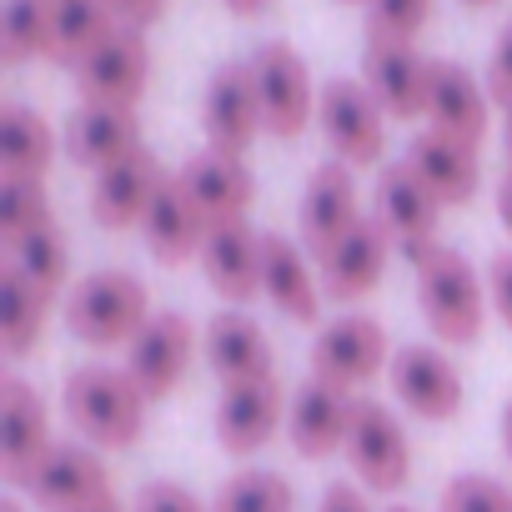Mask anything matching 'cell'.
Here are the masks:
<instances>
[{"label": "cell", "mask_w": 512, "mask_h": 512, "mask_svg": "<svg viewBox=\"0 0 512 512\" xmlns=\"http://www.w3.org/2000/svg\"><path fill=\"white\" fill-rule=\"evenodd\" d=\"M502 151H507V166H512V106H507V121H502Z\"/></svg>", "instance_id": "cell-46"}, {"label": "cell", "mask_w": 512, "mask_h": 512, "mask_svg": "<svg viewBox=\"0 0 512 512\" xmlns=\"http://www.w3.org/2000/svg\"><path fill=\"white\" fill-rule=\"evenodd\" d=\"M357 221H362V211H357V181H352V166H347V161H322V166L307 176L302 211H297V231H302L307 256L322 267L327 256L352 236Z\"/></svg>", "instance_id": "cell-11"}, {"label": "cell", "mask_w": 512, "mask_h": 512, "mask_svg": "<svg viewBox=\"0 0 512 512\" xmlns=\"http://www.w3.org/2000/svg\"><path fill=\"white\" fill-rule=\"evenodd\" d=\"M392 392L422 422H452L462 412V372L437 347H402L392 352Z\"/></svg>", "instance_id": "cell-16"}, {"label": "cell", "mask_w": 512, "mask_h": 512, "mask_svg": "<svg viewBox=\"0 0 512 512\" xmlns=\"http://www.w3.org/2000/svg\"><path fill=\"white\" fill-rule=\"evenodd\" d=\"M116 26H126L116 0H56V51H51V61L76 71Z\"/></svg>", "instance_id": "cell-30"}, {"label": "cell", "mask_w": 512, "mask_h": 512, "mask_svg": "<svg viewBox=\"0 0 512 512\" xmlns=\"http://www.w3.org/2000/svg\"><path fill=\"white\" fill-rule=\"evenodd\" d=\"M267 6H272V0H226V11H231V16H262Z\"/></svg>", "instance_id": "cell-44"}, {"label": "cell", "mask_w": 512, "mask_h": 512, "mask_svg": "<svg viewBox=\"0 0 512 512\" xmlns=\"http://www.w3.org/2000/svg\"><path fill=\"white\" fill-rule=\"evenodd\" d=\"M151 292L136 272H91L71 302H66V327L76 342L86 347H121V342H136L141 327L151 322Z\"/></svg>", "instance_id": "cell-2"}, {"label": "cell", "mask_w": 512, "mask_h": 512, "mask_svg": "<svg viewBox=\"0 0 512 512\" xmlns=\"http://www.w3.org/2000/svg\"><path fill=\"white\" fill-rule=\"evenodd\" d=\"M262 292L267 302L292 317L297 327H317V312H322V297H317V282L307 272V256L297 241L267 231L262 236Z\"/></svg>", "instance_id": "cell-27"}, {"label": "cell", "mask_w": 512, "mask_h": 512, "mask_svg": "<svg viewBox=\"0 0 512 512\" xmlns=\"http://www.w3.org/2000/svg\"><path fill=\"white\" fill-rule=\"evenodd\" d=\"M201 347H206V362H211L221 387H251V382L272 377V342L241 312H216L206 322Z\"/></svg>", "instance_id": "cell-23"}, {"label": "cell", "mask_w": 512, "mask_h": 512, "mask_svg": "<svg viewBox=\"0 0 512 512\" xmlns=\"http://www.w3.org/2000/svg\"><path fill=\"white\" fill-rule=\"evenodd\" d=\"M352 407H357L352 392H342V387H332L322 377H307L292 392V407H287V432H292L297 457L322 462V457L342 452L347 432H352Z\"/></svg>", "instance_id": "cell-17"}, {"label": "cell", "mask_w": 512, "mask_h": 512, "mask_svg": "<svg viewBox=\"0 0 512 512\" xmlns=\"http://www.w3.org/2000/svg\"><path fill=\"white\" fill-rule=\"evenodd\" d=\"M91 512H131V507H121V497H116V492H111V497H106V502H101V507H91Z\"/></svg>", "instance_id": "cell-47"}, {"label": "cell", "mask_w": 512, "mask_h": 512, "mask_svg": "<svg viewBox=\"0 0 512 512\" xmlns=\"http://www.w3.org/2000/svg\"><path fill=\"white\" fill-rule=\"evenodd\" d=\"M56 161V131L31 106L0 111V181H46Z\"/></svg>", "instance_id": "cell-29"}, {"label": "cell", "mask_w": 512, "mask_h": 512, "mask_svg": "<svg viewBox=\"0 0 512 512\" xmlns=\"http://www.w3.org/2000/svg\"><path fill=\"white\" fill-rule=\"evenodd\" d=\"M0 512H26L21 502H0Z\"/></svg>", "instance_id": "cell-48"}, {"label": "cell", "mask_w": 512, "mask_h": 512, "mask_svg": "<svg viewBox=\"0 0 512 512\" xmlns=\"http://www.w3.org/2000/svg\"><path fill=\"white\" fill-rule=\"evenodd\" d=\"M437 211H442V201L417 181V171L407 161L382 166V176H377V221H382V231L392 236V246L407 256L412 267H427L432 256L442 251Z\"/></svg>", "instance_id": "cell-6"}, {"label": "cell", "mask_w": 512, "mask_h": 512, "mask_svg": "<svg viewBox=\"0 0 512 512\" xmlns=\"http://www.w3.org/2000/svg\"><path fill=\"white\" fill-rule=\"evenodd\" d=\"M11 272H21L31 287H41L46 297H56L71 277V246H66V231L56 221H46L41 231H31L26 241L11 246Z\"/></svg>", "instance_id": "cell-33"}, {"label": "cell", "mask_w": 512, "mask_h": 512, "mask_svg": "<svg viewBox=\"0 0 512 512\" xmlns=\"http://www.w3.org/2000/svg\"><path fill=\"white\" fill-rule=\"evenodd\" d=\"M282 427V382H251V387H226L221 407H216V442L231 457H251L262 452Z\"/></svg>", "instance_id": "cell-22"}, {"label": "cell", "mask_w": 512, "mask_h": 512, "mask_svg": "<svg viewBox=\"0 0 512 512\" xmlns=\"http://www.w3.org/2000/svg\"><path fill=\"white\" fill-rule=\"evenodd\" d=\"M262 236L251 221H226V226H211L206 231V246H201V272L211 282L216 297L246 307L251 297H262Z\"/></svg>", "instance_id": "cell-19"}, {"label": "cell", "mask_w": 512, "mask_h": 512, "mask_svg": "<svg viewBox=\"0 0 512 512\" xmlns=\"http://www.w3.org/2000/svg\"><path fill=\"white\" fill-rule=\"evenodd\" d=\"M317 121L322 136L332 141L337 161L347 166H377L387 151V111L377 106V96L367 91V81L352 76H332L317 96Z\"/></svg>", "instance_id": "cell-5"}, {"label": "cell", "mask_w": 512, "mask_h": 512, "mask_svg": "<svg viewBox=\"0 0 512 512\" xmlns=\"http://www.w3.org/2000/svg\"><path fill=\"white\" fill-rule=\"evenodd\" d=\"M387 512H412V507H387Z\"/></svg>", "instance_id": "cell-51"}, {"label": "cell", "mask_w": 512, "mask_h": 512, "mask_svg": "<svg viewBox=\"0 0 512 512\" xmlns=\"http://www.w3.org/2000/svg\"><path fill=\"white\" fill-rule=\"evenodd\" d=\"M71 76H76L81 106H126V111H136V101L146 96V81H151V46L136 26H116Z\"/></svg>", "instance_id": "cell-8"}, {"label": "cell", "mask_w": 512, "mask_h": 512, "mask_svg": "<svg viewBox=\"0 0 512 512\" xmlns=\"http://www.w3.org/2000/svg\"><path fill=\"white\" fill-rule=\"evenodd\" d=\"M487 297H492V312L502 317V327L512 332V251H497L487 262Z\"/></svg>", "instance_id": "cell-40"}, {"label": "cell", "mask_w": 512, "mask_h": 512, "mask_svg": "<svg viewBox=\"0 0 512 512\" xmlns=\"http://www.w3.org/2000/svg\"><path fill=\"white\" fill-rule=\"evenodd\" d=\"M487 86H477V76L462 61H432V96H427V121L432 131L482 146L487 136Z\"/></svg>", "instance_id": "cell-25"}, {"label": "cell", "mask_w": 512, "mask_h": 512, "mask_svg": "<svg viewBox=\"0 0 512 512\" xmlns=\"http://www.w3.org/2000/svg\"><path fill=\"white\" fill-rule=\"evenodd\" d=\"M211 512H297V492L277 472H236L211 497Z\"/></svg>", "instance_id": "cell-34"}, {"label": "cell", "mask_w": 512, "mask_h": 512, "mask_svg": "<svg viewBox=\"0 0 512 512\" xmlns=\"http://www.w3.org/2000/svg\"><path fill=\"white\" fill-rule=\"evenodd\" d=\"M317 512H372V507H367V497H362L352 482H337V487L322 492V507H317Z\"/></svg>", "instance_id": "cell-42"}, {"label": "cell", "mask_w": 512, "mask_h": 512, "mask_svg": "<svg viewBox=\"0 0 512 512\" xmlns=\"http://www.w3.org/2000/svg\"><path fill=\"white\" fill-rule=\"evenodd\" d=\"M61 407L71 417V427L91 442V447H136L146 432V397L131 382V372L116 367H81L66 377L61 387Z\"/></svg>", "instance_id": "cell-1"}, {"label": "cell", "mask_w": 512, "mask_h": 512, "mask_svg": "<svg viewBox=\"0 0 512 512\" xmlns=\"http://www.w3.org/2000/svg\"><path fill=\"white\" fill-rule=\"evenodd\" d=\"M342 452H347L352 472L362 477V487H372V492H402L412 482V442H407L402 422L372 397H357L352 432H347Z\"/></svg>", "instance_id": "cell-9"}, {"label": "cell", "mask_w": 512, "mask_h": 512, "mask_svg": "<svg viewBox=\"0 0 512 512\" xmlns=\"http://www.w3.org/2000/svg\"><path fill=\"white\" fill-rule=\"evenodd\" d=\"M51 302L41 287H31L21 272L6 267V282H0V347L6 357H31V347L46 337V322H51Z\"/></svg>", "instance_id": "cell-31"}, {"label": "cell", "mask_w": 512, "mask_h": 512, "mask_svg": "<svg viewBox=\"0 0 512 512\" xmlns=\"http://www.w3.org/2000/svg\"><path fill=\"white\" fill-rule=\"evenodd\" d=\"M502 452H507V462H512V402L502 407Z\"/></svg>", "instance_id": "cell-45"}, {"label": "cell", "mask_w": 512, "mask_h": 512, "mask_svg": "<svg viewBox=\"0 0 512 512\" xmlns=\"http://www.w3.org/2000/svg\"><path fill=\"white\" fill-rule=\"evenodd\" d=\"M161 186H166V171H161V161L141 146V151H131L126 161H116V166H106V171L96 176L91 221H96L101 231H131V226L146 221V211H151V201H156Z\"/></svg>", "instance_id": "cell-18"}, {"label": "cell", "mask_w": 512, "mask_h": 512, "mask_svg": "<svg viewBox=\"0 0 512 512\" xmlns=\"http://www.w3.org/2000/svg\"><path fill=\"white\" fill-rule=\"evenodd\" d=\"M56 51V0H6L0 16V61L21 66Z\"/></svg>", "instance_id": "cell-32"}, {"label": "cell", "mask_w": 512, "mask_h": 512, "mask_svg": "<svg viewBox=\"0 0 512 512\" xmlns=\"http://www.w3.org/2000/svg\"><path fill=\"white\" fill-rule=\"evenodd\" d=\"M191 357H196V327H191V317L186 312H156L141 327V337L131 342L126 372L141 387V397L156 407V402H166L186 382Z\"/></svg>", "instance_id": "cell-13"}, {"label": "cell", "mask_w": 512, "mask_h": 512, "mask_svg": "<svg viewBox=\"0 0 512 512\" xmlns=\"http://www.w3.org/2000/svg\"><path fill=\"white\" fill-rule=\"evenodd\" d=\"M131 512H211V507H201V497H191L181 482H146L131 497Z\"/></svg>", "instance_id": "cell-38"}, {"label": "cell", "mask_w": 512, "mask_h": 512, "mask_svg": "<svg viewBox=\"0 0 512 512\" xmlns=\"http://www.w3.org/2000/svg\"><path fill=\"white\" fill-rule=\"evenodd\" d=\"M382 367H392V342L377 317H342V322L322 327V337L312 342V377H322L342 392L367 387Z\"/></svg>", "instance_id": "cell-14"}, {"label": "cell", "mask_w": 512, "mask_h": 512, "mask_svg": "<svg viewBox=\"0 0 512 512\" xmlns=\"http://www.w3.org/2000/svg\"><path fill=\"white\" fill-rule=\"evenodd\" d=\"M487 96L507 111L512 106V21L502 26V36H497V46H492V56H487Z\"/></svg>", "instance_id": "cell-39"}, {"label": "cell", "mask_w": 512, "mask_h": 512, "mask_svg": "<svg viewBox=\"0 0 512 512\" xmlns=\"http://www.w3.org/2000/svg\"><path fill=\"white\" fill-rule=\"evenodd\" d=\"M56 452L51 442V417L46 402L36 397L31 382L6 377L0 382V477L11 487H31L41 462Z\"/></svg>", "instance_id": "cell-10"}, {"label": "cell", "mask_w": 512, "mask_h": 512, "mask_svg": "<svg viewBox=\"0 0 512 512\" xmlns=\"http://www.w3.org/2000/svg\"><path fill=\"white\" fill-rule=\"evenodd\" d=\"M462 6H477L482 11V6H497V0H462Z\"/></svg>", "instance_id": "cell-49"}, {"label": "cell", "mask_w": 512, "mask_h": 512, "mask_svg": "<svg viewBox=\"0 0 512 512\" xmlns=\"http://www.w3.org/2000/svg\"><path fill=\"white\" fill-rule=\"evenodd\" d=\"M417 307L442 347H472L482 337V282L462 251L442 246L417 267Z\"/></svg>", "instance_id": "cell-3"}, {"label": "cell", "mask_w": 512, "mask_h": 512, "mask_svg": "<svg viewBox=\"0 0 512 512\" xmlns=\"http://www.w3.org/2000/svg\"><path fill=\"white\" fill-rule=\"evenodd\" d=\"M41 512H91L111 497L106 462L81 442H56V452L41 462V472L26 487Z\"/></svg>", "instance_id": "cell-15"}, {"label": "cell", "mask_w": 512, "mask_h": 512, "mask_svg": "<svg viewBox=\"0 0 512 512\" xmlns=\"http://www.w3.org/2000/svg\"><path fill=\"white\" fill-rule=\"evenodd\" d=\"M437 512H512V492L492 477H477V472H462L442 487L437 497Z\"/></svg>", "instance_id": "cell-36"}, {"label": "cell", "mask_w": 512, "mask_h": 512, "mask_svg": "<svg viewBox=\"0 0 512 512\" xmlns=\"http://www.w3.org/2000/svg\"><path fill=\"white\" fill-rule=\"evenodd\" d=\"M141 236H146V251L156 256L161 267H186L191 256H201L206 221L196 216V206L186 201L176 176H166V186L156 191V201H151V211L141 221Z\"/></svg>", "instance_id": "cell-28"}, {"label": "cell", "mask_w": 512, "mask_h": 512, "mask_svg": "<svg viewBox=\"0 0 512 512\" xmlns=\"http://www.w3.org/2000/svg\"><path fill=\"white\" fill-rule=\"evenodd\" d=\"M342 6H362V0H342ZM367 6H372V0H367Z\"/></svg>", "instance_id": "cell-50"}, {"label": "cell", "mask_w": 512, "mask_h": 512, "mask_svg": "<svg viewBox=\"0 0 512 512\" xmlns=\"http://www.w3.org/2000/svg\"><path fill=\"white\" fill-rule=\"evenodd\" d=\"M251 76H256V96H262V126L277 141H297L312 121H317V91H312V71L297 56V46L287 41H267L251 56Z\"/></svg>", "instance_id": "cell-4"}, {"label": "cell", "mask_w": 512, "mask_h": 512, "mask_svg": "<svg viewBox=\"0 0 512 512\" xmlns=\"http://www.w3.org/2000/svg\"><path fill=\"white\" fill-rule=\"evenodd\" d=\"M387 256H392V236L382 231L377 216H362L352 226V236L322 262V297H332V302L372 297L387 277Z\"/></svg>", "instance_id": "cell-21"}, {"label": "cell", "mask_w": 512, "mask_h": 512, "mask_svg": "<svg viewBox=\"0 0 512 512\" xmlns=\"http://www.w3.org/2000/svg\"><path fill=\"white\" fill-rule=\"evenodd\" d=\"M46 221H56L46 181H0V246L11 251L31 231H41Z\"/></svg>", "instance_id": "cell-35"}, {"label": "cell", "mask_w": 512, "mask_h": 512, "mask_svg": "<svg viewBox=\"0 0 512 512\" xmlns=\"http://www.w3.org/2000/svg\"><path fill=\"white\" fill-rule=\"evenodd\" d=\"M176 181H181L186 201L196 206V216L206 221V231L226 226V221H246V211L256 201V181H251L246 161H236V156H216V151L191 156L176 171Z\"/></svg>", "instance_id": "cell-20"}, {"label": "cell", "mask_w": 512, "mask_h": 512, "mask_svg": "<svg viewBox=\"0 0 512 512\" xmlns=\"http://www.w3.org/2000/svg\"><path fill=\"white\" fill-rule=\"evenodd\" d=\"M432 16V0H372L367 16V36H387V41H417V31Z\"/></svg>", "instance_id": "cell-37"}, {"label": "cell", "mask_w": 512, "mask_h": 512, "mask_svg": "<svg viewBox=\"0 0 512 512\" xmlns=\"http://www.w3.org/2000/svg\"><path fill=\"white\" fill-rule=\"evenodd\" d=\"M116 11H121V21H126V26L146 31L151 21H161V16H166V0H116Z\"/></svg>", "instance_id": "cell-41"}, {"label": "cell", "mask_w": 512, "mask_h": 512, "mask_svg": "<svg viewBox=\"0 0 512 512\" xmlns=\"http://www.w3.org/2000/svg\"><path fill=\"white\" fill-rule=\"evenodd\" d=\"M402 161L417 171V181L442 206H467L477 196L482 171H477V146H467V141H452L442 131H422V136H412Z\"/></svg>", "instance_id": "cell-26"}, {"label": "cell", "mask_w": 512, "mask_h": 512, "mask_svg": "<svg viewBox=\"0 0 512 512\" xmlns=\"http://www.w3.org/2000/svg\"><path fill=\"white\" fill-rule=\"evenodd\" d=\"M201 131H206V151L216 156H246L256 131L262 126V96H256V76L251 61H226L211 71L206 81V101H201Z\"/></svg>", "instance_id": "cell-7"}, {"label": "cell", "mask_w": 512, "mask_h": 512, "mask_svg": "<svg viewBox=\"0 0 512 512\" xmlns=\"http://www.w3.org/2000/svg\"><path fill=\"white\" fill-rule=\"evenodd\" d=\"M141 151V116L126 106H76L66 121V156L81 171H106Z\"/></svg>", "instance_id": "cell-24"}, {"label": "cell", "mask_w": 512, "mask_h": 512, "mask_svg": "<svg viewBox=\"0 0 512 512\" xmlns=\"http://www.w3.org/2000/svg\"><path fill=\"white\" fill-rule=\"evenodd\" d=\"M362 76H367V91L377 96V106H382L392 121H417V116H427L432 61H427L412 41L367 36V46H362Z\"/></svg>", "instance_id": "cell-12"}, {"label": "cell", "mask_w": 512, "mask_h": 512, "mask_svg": "<svg viewBox=\"0 0 512 512\" xmlns=\"http://www.w3.org/2000/svg\"><path fill=\"white\" fill-rule=\"evenodd\" d=\"M497 221H502L507 236H512V166H507L502 181H497Z\"/></svg>", "instance_id": "cell-43"}]
</instances>
